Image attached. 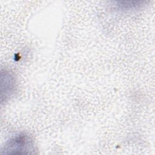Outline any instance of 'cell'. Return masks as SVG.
I'll return each instance as SVG.
<instances>
[{
  "label": "cell",
  "instance_id": "1",
  "mask_svg": "<svg viewBox=\"0 0 155 155\" xmlns=\"http://www.w3.org/2000/svg\"><path fill=\"white\" fill-rule=\"evenodd\" d=\"M33 145L30 138L25 134H19L12 139L3 150L9 151L10 154H26L27 151L33 150Z\"/></svg>",
  "mask_w": 155,
  "mask_h": 155
}]
</instances>
